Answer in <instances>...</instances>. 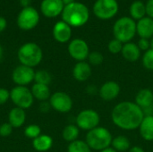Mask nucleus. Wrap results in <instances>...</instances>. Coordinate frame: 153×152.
I'll list each match as a JSON object with an SVG mask.
<instances>
[{
    "label": "nucleus",
    "instance_id": "obj_28",
    "mask_svg": "<svg viewBox=\"0 0 153 152\" xmlns=\"http://www.w3.org/2000/svg\"><path fill=\"white\" fill-rule=\"evenodd\" d=\"M51 75L49 74V73L46 70H39L37 71L35 73V77H34V81L36 83L39 84H44V85H48L51 82Z\"/></svg>",
    "mask_w": 153,
    "mask_h": 152
},
{
    "label": "nucleus",
    "instance_id": "obj_6",
    "mask_svg": "<svg viewBox=\"0 0 153 152\" xmlns=\"http://www.w3.org/2000/svg\"><path fill=\"white\" fill-rule=\"evenodd\" d=\"M75 122L80 130L89 132L99 126L100 116L94 109H83L77 115Z\"/></svg>",
    "mask_w": 153,
    "mask_h": 152
},
{
    "label": "nucleus",
    "instance_id": "obj_45",
    "mask_svg": "<svg viewBox=\"0 0 153 152\" xmlns=\"http://www.w3.org/2000/svg\"><path fill=\"white\" fill-rule=\"evenodd\" d=\"M151 48H153V37L151 39Z\"/></svg>",
    "mask_w": 153,
    "mask_h": 152
},
{
    "label": "nucleus",
    "instance_id": "obj_20",
    "mask_svg": "<svg viewBox=\"0 0 153 152\" xmlns=\"http://www.w3.org/2000/svg\"><path fill=\"white\" fill-rule=\"evenodd\" d=\"M134 103L139 106L142 109L152 106L153 104V91L150 89L140 90L134 99Z\"/></svg>",
    "mask_w": 153,
    "mask_h": 152
},
{
    "label": "nucleus",
    "instance_id": "obj_13",
    "mask_svg": "<svg viewBox=\"0 0 153 152\" xmlns=\"http://www.w3.org/2000/svg\"><path fill=\"white\" fill-rule=\"evenodd\" d=\"M120 93V85L114 81H108L99 88V96L104 101L116 99Z\"/></svg>",
    "mask_w": 153,
    "mask_h": 152
},
{
    "label": "nucleus",
    "instance_id": "obj_35",
    "mask_svg": "<svg viewBox=\"0 0 153 152\" xmlns=\"http://www.w3.org/2000/svg\"><path fill=\"white\" fill-rule=\"evenodd\" d=\"M9 99H10V91H8L6 89L0 88V105L6 103Z\"/></svg>",
    "mask_w": 153,
    "mask_h": 152
},
{
    "label": "nucleus",
    "instance_id": "obj_26",
    "mask_svg": "<svg viewBox=\"0 0 153 152\" xmlns=\"http://www.w3.org/2000/svg\"><path fill=\"white\" fill-rule=\"evenodd\" d=\"M80 134V129L76 125H66L62 133V136L65 141L68 142H73L78 140Z\"/></svg>",
    "mask_w": 153,
    "mask_h": 152
},
{
    "label": "nucleus",
    "instance_id": "obj_37",
    "mask_svg": "<svg viewBox=\"0 0 153 152\" xmlns=\"http://www.w3.org/2000/svg\"><path fill=\"white\" fill-rule=\"evenodd\" d=\"M51 106H50V103L49 102H47V101H42L39 105V110L43 113H47L49 111Z\"/></svg>",
    "mask_w": 153,
    "mask_h": 152
},
{
    "label": "nucleus",
    "instance_id": "obj_8",
    "mask_svg": "<svg viewBox=\"0 0 153 152\" xmlns=\"http://www.w3.org/2000/svg\"><path fill=\"white\" fill-rule=\"evenodd\" d=\"M118 11L117 0H97L93 5L94 14L100 20L113 18Z\"/></svg>",
    "mask_w": 153,
    "mask_h": 152
},
{
    "label": "nucleus",
    "instance_id": "obj_29",
    "mask_svg": "<svg viewBox=\"0 0 153 152\" xmlns=\"http://www.w3.org/2000/svg\"><path fill=\"white\" fill-rule=\"evenodd\" d=\"M41 134V129L37 125H30L24 130V135L29 139H36Z\"/></svg>",
    "mask_w": 153,
    "mask_h": 152
},
{
    "label": "nucleus",
    "instance_id": "obj_4",
    "mask_svg": "<svg viewBox=\"0 0 153 152\" xmlns=\"http://www.w3.org/2000/svg\"><path fill=\"white\" fill-rule=\"evenodd\" d=\"M113 33L122 43L131 42L136 34V22L131 17H121L113 26Z\"/></svg>",
    "mask_w": 153,
    "mask_h": 152
},
{
    "label": "nucleus",
    "instance_id": "obj_22",
    "mask_svg": "<svg viewBox=\"0 0 153 152\" xmlns=\"http://www.w3.org/2000/svg\"><path fill=\"white\" fill-rule=\"evenodd\" d=\"M32 146L37 151H48L53 146V139L48 134H40L33 140Z\"/></svg>",
    "mask_w": 153,
    "mask_h": 152
},
{
    "label": "nucleus",
    "instance_id": "obj_14",
    "mask_svg": "<svg viewBox=\"0 0 153 152\" xmlns=\"http://www.w3.org/2000/svg\"><path fill=\"white\" fill-rule=\"evenodd\" d=\"M62 0H43L41 3V12L47 17H56L64 10Z\"/></svg>",
    "mask_w": 153,
    "mask_h": 152
},
{
    "label": "nucleus",
    "instance_id": "obj_1",
    "mask_svg": "<svg viewBox=\"0 0 153 152\" xmlns=\"http://www.w3.org/2000/svg\"><path fill=\"white\" fill-rule=\"evenodd\" d=\"M144 114L134 102L126 100L117 103L111 111L112 123L125 131H134L139 128Z\"/></svg>",
    "mask_w": 153,
    "mask_h": 152
},
{
    "label": "nucleus",
    "instance_id": "obj_24",
    "mask_svg": "<svg viewBox=\"0 0 153 152\" xmlns=\"http://www.w3.org/2000/svg\"><path fill=\"white\" fill-rule=\"evenodd\" d=\"M111 147L117 152H127L131 149V142L125 135H118L113 138Z\"/></svg>",
    "mask_w": 153,
    "mask_h": 152
},
{
    "label": "nucleus",
    "instance_id": "obj_41",
    "mask_svg": "<svg viewBox=\"0 0 153 152\" xmlns=\"http://www.w3.org/2000/svg\"><path fill=\"white\" fill-rule=\"evenodd\" d=\"M20 1H21V4L25 7H27L29 5V4L30 3V0H20Z\"/></svg>",
    "mask_w": 153,
    "mask_h": 152
},
{
    "label": "nucleus",
    "instance_id": "obj_33",
    "mask_svg": "<svg viewBox=\"0 0 153 152\" xmlns=\"http://www.w3.org/2000/svg\"><path fill=\"white\" fill-rule=\"evenodd\" d=\"M13 126L9 123H4L0 125V135L2 137H8L13 133Z\"/></svg>",
    "mask_w": 153,
    "mask_h": 152
},
{
    "label": "nucleus",
    "instance_id": "obj_39",
    "mask_svg": "<svg viewBox=\"0 0 153 152\" xmlns=\"http://www.w3.org/2000/svg\"><path fill=\"white\" fill-rule=\"evenodd\" d=\"M6 27V21L4 17L0 16V32L3 31Z\"/></svg>",
    "mask_w": 153,
    "mask_h": 152
},
{
    "label": "nucleus",
    "instance_id": "obj_5",
    "mask_svg": "<svg viewBox=\"0 0 153 152\" xmlns=\"http://www.w3.org/2000/svg\"><path fill=\"white\" fill-rule=\"evenodd\" d=\"M42 50L35 43L29 42L22 45L18 50V59L22 65L34 67L42 60Z\"/></svg>",
    "mask_w": 153,
    "mask_h": 152
},
{
    "label": "nucleus",
    "instance_id": "obj_34",
    "mask_svg": "<svg viewBox=\"0 0 153 152\" xmlns=\"http://www.w3.org/2000/svg\"><path fill=\"white\" fill-rule=\"evenodd\" d=\"M138 47L140 48L141 51H147L151 48V41L148 39H143L141 38L137 43Z\"/></svg>",
    "mask_w": 153,
    "mask_h": 152
},
{
    "label": "nucleus",
    "instance_id": "obj_19",
    "mask_svg": "<svg viewBox=\"0 0 153 152\" xmlns=\"http://www.w3.org/2000/svg\"><path fill=\"white\" fill-rule=\"evenodd\" d=\"M138 129L141 137L144 141L153 142V116H144Z\"/></svg>",
    "mask_w": 153,
    "mask_h": 152
},
{
    "label": "nucleus",
    "instance_id": "obj_31",
    "mask_svg": "<svg viewBox=\"0 0 153 152\" xmlns=\"http://www.w3.org/2000/svg\"><path fill=\"white\" fill-rule=\"evenodd\" d=\"M88 60H89V64L91 65L99 66V65H100L103 63L104 56H103V55L100 52H99V51H93V52H91L89 54Z\"/></svg>",
    "mask_w": 153,
    "mask_h": 152
},
{
    "label": "nucleus",
    "instance_id": "obj_46",
    "mask_svg": "<svg viewBox=\"0 0 153 152\" xmlns=\"http://www.w3.org/2000/svg\"><path fill=\"white\" fill-rule=\"evenodd\" d=\"M152 106H153V104H152Z\"/></svg>",
    "mask_w": 153,
    "mask_h": 152
},
{
    "label": "nucleus",
    "instance_id": "obj_2",
    "mask_svg": "<svg viewBox=\"0 0 153 152\" xmlns=\"http://www.w3.org/2000/svg\"><path fill=\"white\" fill-rule=\"evenodd\" d=\"M90 17L87 6L79 2H74L65 5L62 12V18L65 22L73 27H81L84 25Z\"/></svg>",
    "mask_w": 153,
    "mask_h": 152
},
{
    "label": "nucleus",
    "instance_id": "obj_9",
    "mask_svg": "<svg viewBox=\"0 0 153 152\" xmlns=\"http://www.w3.org/2000/svg\"><path fill=\"white\" fill-rule=\"evenodd\" d=\"M39 15L36 9L30 6L24 7L17 18L18 26L24 30L33 29L39 22Z\"/></svg>",
    "mask_w": 153,
    "mask_h": 152
},
{
    "label": "nucleus",
    "instance_id": "obj_40",
    "mask_svg": "<svg viewBox=\"0 0 153 152\" xmlns=\"http://www.w3.org/2000/svg\"><path fill=\"white\" fill-rule=\"evenodd\" d=\"M127 152H145L144 150L142 148V147H139V146H134V147H131V149L128 151Z\"/></svg>",
    "mask_w": 153,
    "mask_h": 152
},
{
    "label": "nucleus",
    "instance_id": "obj_18",
    "mask_svg": "<svg viewBox=\"0 0 153 152\" xmlns=\"http://www.w3.org/2000/svg\"><path fill=\"white\" fill-rule=\"evenodd\" d=\"M123 57L128 62H136L141 57V50L137 44L133 42L125 43L121 51Z\"/></svg>",
    "mask_w": 153,
    "mask_h": 152
},
{
    "label": "nucleus",
    "instance_id": "obj_10",
    "mask_svg": "<svg viewBox=\"0 0 153 152\" xmlns=\"http://www.w3.org/2000/svg\"><path fill=\"white\" fill-rule=\"evenodd\" d=\"M51 108L59 113H68L73 108V99L65 92L57 91L50 96Z\"/></svg>",
    "mask_w": 153,
    "mask_h": 152
},
{
    "label": "nucleus",
    "instance_id": "obj_32",
    "mask_svg": "<svg viewBox=\"0 0 153 152\" xmlns=\"http://www.w3.org/2000/svg\"><path fill=\"white\" fill-rule=\"evenodd\" d=\"M123 46H124V43H122L120 40L117 39H114L112 40H110L108 44V51L111 53V54H119L121 53L122 51V48H123Z\"/></svg>",
    "mask_w": 153,
    "mask_h": 152
},
{
    "label": "nucleus",
    "instance_id": "obj_30",
    "mask_svg": "<svg viewBox=\"0 0 153 152\" xmlns=\"http://www.w3.org/2000/svg\"><path fill=\"white\" fill-rule=\"evenodd\" d=\"M142 63L146 70L153 71V48H150L143 54Z\"/></svg>",
    "mask_w": 153,
    "mask_h": 152
},
{
    "label": "nucleus",
    "instance_id": "obj_17",
    "mask_svg": "<svg viewBox=\"0 0 153 152\" xmlns=\"http://www.w3.org/2000/svg\"><path fill=\"white\" fill-rule=\"evenodd\" d=\"M136 33L143 39H152L153 37V19L143 17L136 23Z\"/></svg>",
    "mask_w": 153,
    "mask_h": 152
},
{
    "label": "nucleus",
    "instance_id": "obj_25",
    "mask_svg": "<svg viewBox=\"0 0 153 152\" xmlns=\"http://www.w3.org/2000/svg\"><path fill=\"white\" fill-rule=\"evenodd\" d=\"M129 12H130L132 19L139 21V20L143 19V17H145L146 6H145V4L142 1L137 0V1H134L131 4Z\"/></svg>",
    "mask_w": 153,
    "mask_h": 152
},
{
    "label": "nucleus",
    "instance_id": "obj_42",
    "mask_svg": "<svg viewBox=\"0 0 153 152\" xmlns=\"http://www.w3.org/2000/svg\"><path fill=\"white\" fill-rule=\"evenodd\" d=\"M100 152H117L112 147H108V148H107V149H105V150H103V151H101Z\"/></svg>",
    "mask_w": 153,
    "mask_h": 152
},
{
    "label": "nucleus",
    "instance_id": "obj_12",
    "mask_svg": "<svg viewBox=\"0 0 153 152\" xmlns=\"http://www.w3.org/2000/svg\"><path fill=\"white\" fill-rule=\"evenodd\" d=\"M34 70L31 67L22 65L17 66L12 73V79L17 86H26L30 84L32 81H34Z\"/></svg>",
    "mask_w": 153,
    "mask_h": 152
},
{
    "label": "nucleus",
    "instance_id": "obj_16",
    "mask_svg": "<svg viewBox=\"0 0 153 152\" xmlns=\"http://www.w3.org/2000/svg\"><path fill=\"white\" fill-rule=\"evenodd\" d=\"M92 70L91 66L89 63L82 61V62H78L74 69H73V76L74 78L81 82H86L91 75Z\"/></svg>",
    "mask_w": 153,
    "mask_h": 152
},
{
    "label": "nucleus",
    "instance_id": "obj_11",
    "mask_svg": "<svg viewBox=\"0 0 153 152\" xmlns=\"http://www.w3.org/2000/svg\"><path fill=\"white\" fill-rule=\"evenodd\" d=\"M68 53L72 58L78 62L88 59L90 49L87 42L82 39H74L68 45Z\"/></svg>",
    "mask_w": 153,
    "mask_h": 152
},
{
    "label": "nucleus",
    "instance_id": "obj_15",
    "mask_svg": "<svg viewBox=\"0 0 153 152\" xmlns=\"http://www.w3.org/2000/svg\"><path fill=\"white\" fill-rule=\"evenodd\" d=\"M53 36L55 39L60 43H65L69 41L72 36L71 26L64 21L56 22L53 29Z\"/></svg>",
    "mask_w": 153,
    "mask_h": 152
},
{
    "label": "nucleus",
    "instance_id": "obj_27",
    "mask_svg": "<svg viewBox=\"0 0 153 152\" xmlns=\"http://www.w3.org/2000/svg\"><path fill=\"white\" fill-rule=\"evenodd\" d=\"M67 152H92L91 149L89 147V145L86 143L85 141L76 140L73 142H70V144L67 147Z\"/></svg>",
    "mask_w": 153,
    "mask_h": 152
},
{
    "label": "nucleus",
    "instance_id": "obj_23",
    "mask_svg": "<svg viewBox=\"0 0 153 152\" xmlns=\"http://www.w3.org/2000/svg\"><path fill=\"white\" fill-rule=\"evenodd\" d=\"M31 93L35 99H37L38 100H40L41 102L46 101L47 99H50V96H51L48 86L44 85V84H39V83H35L32 86Z\"/></svg>",
    "mask_w": 153,
    "mask_h": 152
},
{
    "label": "nucleus",
    "instance_id": "obj_44",
    "mask_svg": "<svg viewBox=\"0 0 153 152\" xmlns=\"http://www.w3.org/2000/svg\"><path fill=\"white\" fill-rule=\"evenodd\" d=\"M2 57H3V48H2V47L0 46V60L2 59Z\"/></svg>",
    "mask_w": 153,
    "mask_h": 152
},
{
    "label": "nucleus",
    "instance_id": "obj_21",
    "mask_svg": "<svg viewBox=\"0 0 153 152\" xmlns=\"http://www.w3.org/2000/svg\"><path fill=\"white\" fill-rule=\"evenodd\" d=\"M26 120V115L24 109L20 108H13L8 115V123L13 128H19L23 125Z\"/></svg>",
    "mask_w": 153,
    "mask_h": 152
},
{
    "label": "nucleus",
    "instance_id": "obj_3",
    "mask_svg": "<svg viewBox=\"0 0 153 152\" xmlns=\"http://www.w3.org/2000/svg\"><path fill=\"white\" fill-rule=\"evenodd\" d=\"M113 136L110 131L102 126H98L86 134L85 142L91 151H101L108 147H111Z\"/></svg>",
    "mask_w": 153,
    "mask_h": 152
},
{
    "label": "nucleus",
    "instance_id": "obj_36",
    "mask_svg": "<svg viewBox=\"0 0 153 152\" xmlns=\"http://www.w3.org/2000/svg\"><path fill=\"white\" fill-rule=\"evenodd\" d=\"M146 6V13L148 14V17H151L153 19V0H148Z\"/></svg>",
    "mask_w": 153,
    "mask_h": 152
},
{
    "label": "nucleus",
    "instance_id": "obj_38",
    "mask_svg": "<svg viewBox=\"0 0 153 152\" xmlns=\"http://www.w3.org/2000/svg\"><path fill=\"white\" fill-rule=\"evenodd\" d=\"M86 91L90 95H95V94L99 93V90L96 88L95 85H89L86 89Z\"/></svg>",
    "mask_w": 153,
    "mask_h": 152
},
{
    "label": "nucleus",
    "instance_id": "obj_7",
    "mask_svg": "<svg viewBox=\"0 0 153 152\" xmlns=\"http://www.w3.org/2000/svg\"><path fill=\"white\" fill-rule=\"evenodd\" d=\"M10 99L17 108L22 109L30 108L34 100L31 90L25 86H16L12 89L10 91Z\"/></svg>",
    "mask_w": 153,
    "mask_h": 152
},
{
    "label": "nucleus",
    "instance_id": "obj_43",
    "mask_svg": "<svg viewBox=\"0 0 153 152\" xmlns=\"http://www.w3.org/2000/svg\"><path fill=\"white\" fill-rule=\"evenodd\" d=\"M62 1H63L64 4H65V5H67L69 4H72V3L74 2V0H62Z\"/></svg>",
    "mask_w": 153,
    "mask_h": 152
}]
</instances>
